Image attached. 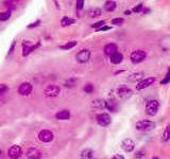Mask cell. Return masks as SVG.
I'll return each instance as SVG.
<instances>
[{
    "label": "cell",
    "instance_id": "obj_3",
    "mask_svg": "<svg viewBox=\"0 0 170 159\" xmlns=\"http://www.w3.org/2000/svg\"><path fill=\"white\" fill-rule=\"evenodd\" d=\"M147 57V52L144 50H135L131 53L130 59L133 64H139L141 62H144Z\"/></svg>",
    "mask_w": 170,
    "mask_h": 159
},
{
    "label": "cell",
    "instance_id": "obj_17",
    "mask_svg": "<svg viewBox=\"0 0 170 159\" xmlns=\"http://www.w3.org/2000/svg\"><path fill=\"white\" fill-rule=\"evenodd\" d=\"M117 50H118V48H117V45H115V44H109V45H106L104 47V53L107 56H111L112 54L117 52Z\"/></svg>",
    "mask_w": 170,
    "mask_h": 159
},
{
    "label": "cell",
    "instance_id": "obj_4",
    "mask_svg": "<svg viewBox=\"0 0 170 159\" xmlns=\"http://www.w3.org/2000/svg\"><path fill=\"white\" fill-rule=\"evenodd\" d=\"M96 120H97V123L99 124V125L103 126V127L109 126L110 124H111V122H112L111 116H110L109 114H105V112L98 115V116L96 117Z\"/></svg>",
    "mask_w": 170,
    "mask_h": 159
},
{
    "label": "cell",
    "instance_id": "obj_24",
    "mask_svg": "<svg viewBox=\"0 0 170 159\" xmlns=\"http://www.w3.org/2000/svg\"><path fill=\"white\" fill-rule=\"evenodd\" d=\"M102 14V11L98 8H95V9H91L89 11V17L91 18H96V17H99V16Z\"/></svg>",
    "mask_w": 170,
    "mask_h": 159
},
{
    "label": "cell",
    "instance_id": "obj_21",
    "mask_svg": "<svg viewBox=\"0 0 170 159\" xmlns=\"http://www.w3.org/2000/svg\"><path fill=\"white\" fill-rule=\"evenodd\" d=\"M144 78V72H135L133 74H131L130 77L128 78V80L130 82H137V81L141 80Z\"/></svg>",
    "mask_w": 170,
    "mask_h": 159
},
{
    "label": "cell",
    "instance_id": "obj_5",
    "mask_svg": "<svg viewBox=\"0 0 170 159\" xmlns=\"http://www.w3.org/2000/svg\"><path fill=\"white\" fill-rule=\"evenodd\" d=\"M32 90H33V86L28 82L21 83V84L19 85V87H18V93H19L20 96H25V97L29 96V94L32 93Z\"/></svg>",
    "mask_w": 170,
    "mask_h": 159
},
{
    "label": "cell",
    "instance_id": "obj_6",
    "mask_svg": "<svg viewBox=\"0 0 170 159\" xmlns=\"http://www.w3.org/2000/svg\"><path fill=\"white\" fill-rule=\"evenodd\" d=\"M61 93V89H60L59 86H56V85H49V86H47L45 88V91H44V93H45L46 97H50V98H53V97H57Z\"/></svg>",
    "mask_w": 170,
    "mask_h": 159
},
{
    "label": "cell",
    "instance_id": "obj_12",
    "mask_svg": "<svg viewBox=\"0 0 170 159\" xmlns=\"http://www.w3.org/2000/svg\"><path fill=\"white\" fill-rule=\"evenodd\" d=\"M75 59H77V61L79 62V63H87V62L89 61V59H91V51L87 49L81 50V51L77 54Z\"/></svg>",
    "mask_w": 170,
    "mask_h": 159
},
{
    "label": "cell",
    "instance_id": "obj_13",
    "mask_svg": "<svg viewBox=\"0 0 170 159\" xmlns=\"http://www.w3.org/2000/svg\"><path fill=\"white\" fill-rule=\"evenodd\" d=\"M27 157L29 159H40L42 157V152L35 147H31L27 151Z\"/></svg>",
    "mask_w": 170,
    "mask_h": 159
},
{
    "label": "cell",
    "instance_id": "obj_23",
    "mask_svg": "<svg viewBox=\"0 0 170 159\" xmlns=\"http://www.w3.org/2000/svg\"><path fill=\"white\" fill-rule=\"evenodd\" d=\"M75 19L68 17V16H65V17H63V19L61 20V25L63 27H68V26H70V25L75 24Z\"/></svg>",
    "mask_w": 170,
    "mask_h": 159
},
{
    "label": "cell",
    "instance_id": "obj_10",
    "mask_svg": "<svg viewBox=\"0 0 170 159\" xmlns=\"http://www.w3.org/2000/svg\"><path fill=\"white\" fill-rule=\"evenodd\" d=\"M155 81H156V79L153 77L146 78V79L141 80V82H138V84L136 85V90H142V89H145V88H148V87L151 86Z\"/></svg>",
    "mask_w": 170,
    "mask_h": 159
},
{
    "label": "cell",
    "instance_id": "obj_39",
    "mask_svg": "<svg viewBox=\"0 0 170 159\" xmlns=\"http://www.w3.org/2000/svg\"><path fill=\"white\" fill-rule=\"evenodd\" d=\"M111 159H125V157H123L122 155H120V154H116V155H114Z\"/></svg>",
    "mask_w": 170,
    "mask_h": 159
},
{
    "label": "cell",
    "instance_id": "obj_19",
    "mask_svg": "<svg viewBox=\"0 0 170 159\" xmlns=\"http://www.w3.org/2000/svg\"><path fill=\"white\" fill-rule=\"evenodd\" d=\"M56 118L57 120H68L70 118V112L66 109L60 110L59 112H56Z\"/></svg>",
    "mask_w": 170,
    "mask_h": 159
},
{
    "label": "cell",
    "instance_id": "obj_14",
    "mask_svg": "<svg viewBox=\"0 0 170 159\" xmlns=\"http://www.w3.org/2000/svg\"><path fill=\"white\" fill-rule=\"evenodd\" d=\"M105 108H107V110H110L111 112H116L119 108L118 103L116 102L113 99H110L106 101V104H105Z\"/></svg>",
    "mask_w": 170,
    "mask_h": 159
},
{
    "label": "cell",
    "instance_id": "obj_31",
    "mask_svg": "<svg viewBox=\"0 0 170 159\" xmlns=\"http://www.w3.org/2000/svg\"><path fill=\"white\" fill-rule=\"evenodd\" d=\"M170 82V68L168 69V72H167V74H166V77L164 78V80L162 81V84L164 85V84H167V83H169Z\"/></svg>",
    "mask_w": 170,
    "mask_h": 159
},
{
    "label": "cell",
    "instance_id": "obj_16",
    "mask_svg": "<svg viewBox=\"0 0 170 159\" xmlns=\"http://www.w3.org/2000/svg\"><path fill=\"white\" fill-rule=\"evenodd\" d=\"M105 104H106V101L103 99H96L91 102V106L96 109H104Z\"/></svg>",
    "mask_w": 170,
    "mask_h": 159
},
{
    "label": "cell",
    "instance_id": "obj_37",
    "mask_svg": "<svg viewBox=\"0 0 170 159\" xmlns=\"http://www.w3.org/2000/svg\"><path fill=\"white\" fill-rule=\"evenodd\" d=\"M111 29V27H107V26H104V27H100V28H98L97 29V31L98 32H102V31H107V30H110Z\"/></svg>",
    "mask_w": 170,
    "mask_h": 159
},
{
    "label": "cell",
    "instance_id": "obj_1",
    "mask_svg": "<svg viewBox=\"0 0 170 159\" xmlns=\"http://www.w3.org/2000/svg\"><path fill=\"white\" fill-rule=\"evenodd\" d=\"M155 126L156 124L153 121H150V120H141L135 124V128L138 132H150V131L154 130Z\"/></svg>",
    "mask_w": 170,
    "mask_h": 159
},
{
    "label": "cell",
    "instance_id": "obj_25",
    "mask_svg": "<svg viewBox=\"0 0 170 159\" xmlns=\"http://www.w3.org/2000/svg\"><path fill=\"white\" fill-rule=\"evenodd\" d=\"M75 85H77V79H69L65 81V83H64V86L67 87V88H72Z\"/></svg>",
    "mask_w": 170,
    "mask_h": 159
},
{
    "label": "cell",
    "instance_id": "obj_40",
    "mask_svg": "<svg viewBox=\"0 0 170 159\" xmlns=\"http://www.w3.org/2000/svg\"><path fill=\"white\" fill-rule=\"evenodd\" d=\"M152 159H158V158H157V157H153Z\"/></svg>",
    "mask_w": 170,
    "mask_h": 159
},
{
    "label": "cell",
    "instance_id": "obj_26",
    "mask_svg": "<svg viewBox=\"0 0 170 159\" xmlns=\"http://www.w3.org/2000/svg\"><path fill=\"white\" fill-rule=\"evenodd\" d=\"M11 17V11H6V12H3L0 14V21H6V20H8L9 18Z\"/></svg>",
    "mask_w": 170,
    "mask_h": 159
},
{
    "label": "cell",
    "instance_id": "obj_18",
    "mask_svg": "<svg viewBox=\"0 0 170 159\" xmlns=\"http://www.w3.org/2000/svg\"><path fill=\"white\" fill-rule=\"evenodd\" d=\"M82 159H94V151L91 149H84L80 153Z\"/></svg>",
    "mask_w": 170,
    "mask_h": 159
},
{
    "label": "cell",
    "instance_id": "obj_38",
    "mask_svg": "<svg viewBox=\"0 0 170 159\" xmlns=\"http://www.w3.org/2000/svg\"><path fill=\"white\" fill-rule=\"evenodd\" d=\"M15 46H16V41H13L12 43V45H11V47H10V49H9V52H8V55H10L11 53L13 52V50L15 49Z\"/></svg>",
    "mask_w": 170,
    "mask_h": 159
},
{
    "label": "cell",
    "instance_id": "obj_15",
    "mask_svg": "<svg viewBox=\"0 0 170 159\" xmlns=\"http://www.w3.org/2000/svg\"><path fill=\"white\" fill-rule=\"evenodd\" d=\"M110 59H111V63L112 64H115V65H118V64H120L121 62H122L123 59V55L121 54L120 52H115L114 54H112L111 56H110Z\"/></svg>",
    "mask_w": 170,
    "mask_h": 159
},
{
    "label": "cell",
    "instance_id": "obj_33",
    "mask_svg": "<svg viewBox=\"0 0 170 159\" xmlns=\"http://www.w3.org/2000/svg\"><path fill=\"white\" fill-rule=\"evenodd\" d=\"M8 89H9L8 85H6V84H0V94L6 93V91H8Z\"/></svg>",
    "mask_w": 170,
    "mask_h": 159
},
{
    "label": "cell",
    "instance_id": "obj_7",
    "mask_svg": "<svg viewBox=\"0 0 170 159\" xmlns=\"http://www.w3.org/2000/svg\"><path fill=\"white\" fill-rule=\"evenodd\" d=\"M117 96L119 97V98L121 99H129L131 98V97L133 96V91L131 90L129 87L125 86V85H122V86H120L118 89H117Z\"/></svg>",
    "mask_w": 170,
    "mask_h": 159
},
{
    "label": "cell",
    "instance_id": "obj_22",
    "mask_svg": "<svg viewBox=\"0 0 170 159\" xmlns=\"http://www.w3.org/2000/svg\"><path fill=\"white\" fill-rule=\"evenodd\" d=\"M170 140V124L165 127L164 133L162 135V141L163 142H168Z\"/></svg>",
    "mask_w": 170,
    "mask_h": 159
},
{
    "label": "cell",
    "instance_id": "obj_2",
    "mask_svg": "<svg viewBox=\"0 0 170 159\" xmlns=\"http://www.w3.org/2000/svg\"><path fill=\"white\" fill-rule=\"evenodd\" d=\"M160 103L157 100H149L146 104V114L150 117H154L158 112Z\"/></svg>",
    "mask_w": 170,
    "mask_h": 159
},
{
    "label": "cell",
    "instance_id": "obj_36",
    "mask_svg": "<svg viewBox=\"0 0 170 159\" xmlns=\"http://www.w3.org/2000/svg\"><path fill=\"white\" fill-rule=\"evenodd\" d=\"M41 24V20H36L35 22H33V24H30L28 26V29H33V28H36L37 26H40Z\"/></svg>",
    "mask_w": 170,
    "mask_h": 159
},
{
    "label": "cell",
    "instance_id": "obj_9",
    "mask_svg": "<svg viewBox=\"0 0 170 159\" xmlns=\"http://www.w3.org/2000/svg\"><path fill=\"white\" fill-rule=\"evenodd\" d=\"M21 155H22V150H21V147L18 146H11L8 151V156L11 159H18V158H20Z\"/></svg>",
    "mask_w": 170,
    "mask_h": 159
},
{
    "label": "cell",
    "instance_id": "obj_35",
    "mask_svg": "<svg viewBox=\"0 0 170 159\" xmlns=\"http://www.w3.org/2000/svg\"><path fill=\"white\" fill-rule=\"evenodd\" d=\"M104 25H105V21H104V20H101V21H98V22H96V24H94L91 27H93V28H96V29H98V28L104 26Z\"/></svg>",
    "mask_w": 170,
    "mask_h": 159
},
{
    "label": "cell",
    "instance_id": "obj_27",
    "mask_svg": "<svg viewBox=\"0 0 170 159\" xmlns=\"http://www.w3.org/2000/svg\"><path fill=\"white\" fill-rule=\"evenodd\" d=\"M75 46H77V41H69V43H67L66 45L62 46V49L63 50H69L71 48H73Z\"/></svg>",
    "mask_w": 170,
    "mask_h": 159
},
{
    "label": "cell",
    "instance_id": "obj_29",
    "mask_svg": "<svg viewBox=\"0 0 170 159\" xmlns=\"http://www.w3.org/2000/svg\"><path fill=\"white\" fill-rule=\"evenodd\" d=\"M123 22H125V19H123V18H114V19L112 20V25H113V26H120Z\"/></svg>",
    "mask_w": 170,
    "mask_h": 159
},
{
    "label": "cell",
    "instance_id": "obj_32",
    "mask_svg": "<svg viewBox=\"0 0 170 159\" xmlns=\"http://www.w3.org/2000/svg\"><path fill=\"white\" fill-rule=\"evenodd\" d=\"M142 8H144L142 3H139V4H137L136 6H134L132 11H133V12H135V13H139V12H141V11H142Z\"/></svg>",
    "mask_w": 170,
    "mask_h": 159
},
{
    "label": "cell",
    "instance_id": "obj_30",
    "mask_svg": "<svg viewBox=\"0 0 170 159\" xmlns=\"http://www.w3.org/2000/svg\"><path fill=\"white\" fill-rule=\"evenodd\" d=\"M134 157L136 159H144L146 157V153L142 151H139V152H136V153L134 154Z\"/></svg>",
    "mask_w": 170,
    "mask_h": 159
},
{
    "label": "cell",
    "instance_id": "obj_8",
    "mask_svg": "<svg viewBox=\"0 0 170 159\" xmlns=\"http://www.w3.org/2000/svg\"><path fill=\"white\" fill-rule=\"evenodd\" d=\"M54 138V135L51 131L49 130H43L38 134V139L43 142H51Z\"/></svg>",
    "mask_w": 170,
    "mask_h": 159
},
{
    "label": "cell",
    "instance_id": "obj_20",
    "mask_svg": "<svg viewBox=\"0 0 170 159\" xmlns=\"http://www.w3.org/2000/svg\"><path fill=\"white\" fill-rule=\"evenodd\" d=\"M116 6H117L116 2L113 1V0H109V1H106L104 4V9L107 12H114V11L116 10Z\"/></svg>",
    "mask_w": 170,
    "mask_h": 159
},
{
    "label": "cell",
    "instance_id": "obj_34",
    "mask_svg": "<svg viewBox=\"0 0 170 159\" xmlns=\"http://www.w3.org/2000/svg\"><path fill=\"white\" fill-rule=\"evenodd\" d=\"M84 6V0H77V10H82Z\"/></svg>",
    "mask_w": 170,
    "mask_h": 159
},
{
    "label": "cell",
    "instance_id": "obj_28",
    "mask_svg": "<svg viewBox=\"0 0 170 159\" xmlns=\"http://www.w3.org/2000/svg\"><path fill=\"white\" fill-rule=\"evenodd\" d=\"M83 90H84L86 93H91L94 90H95V87H94L93 84H86V85L84 86Z\"/></svg>",
    "mask_w": 170,
    "mask_h": 159
},
{
    "label": "cell",
    "instance_id": "obj_11",
    "mask_svg": "<svg viewBox=\"0 0 170 159\" xmlns=\"http://www.w3.org/2000/svg\"><path fill=\"white\" fill-rule=\"evenodd\" d=\"M121 149L123 150L127 153H131V152L134 151L135 149V142L133 141L130 138H127V139H123L121 141Z\"/></svg>",
    "mask_w": 170,
    "mask_h": 159
}]
</instances>
